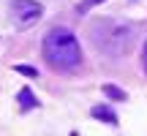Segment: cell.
I'll return each instance as SVG.
<instances>
[{"label": "cell", "mask_w": 147, "mask_h": 136, "mask_svg": "<svg viewBox=\"0 0 147 136\" xmlns=\"http://www.w3.org/2000/svg\"><path fill=\"white\" fill-rule=\"evenodd\" d=\"M44 60L55 71H74L82 63V46L76 36L65 27H55L44 38Z\"/></svg>", "instance_id": "6da1fadb"}, {"label": "cell", "mask_w": 147, "mask_h": 136, "mask_svg": "<svg viewBox=\"0 0 147 136\" xmlns=\"http://www.w3.org/2000/svg\"><path fill=\"white\" fill-rule=\"evenodd\" d=\"M41 14H44V8L36 0H14V3H11V22H14L16 27H22V30L36 25V22L41 19Z\"/></svg>", "instance_id": "7a4b0ae2"}, {"label": "cell", "mask_w": 147, "mask_h": 136, "mask_svg": "<svg viewBox=\"0 0 147 136\" xmlns=\"http://www.w3.org/2000/svg\"><path fill=\"white\" fill-rule=\"evenodd\" d=\"M93 117H98L101 123H112V125L117 123V114L109 109V106H93Z\"/></svg>", "instance_id": "3957f363"}, {"label": "cell", "mask_w": 147, "mask_h": 136, "mask_svg": "<svg viewBox=\"0 0 147 136\" xmlns=\"http://www.w3.org/2000/svg\"><path fill=\"white\" fill-rule=\"evenodd\" d=\"M19 106H22V109H36V106H38V101L33 98V93H30V90H22V93H19Z\"/></svg>", "instance_id": "277c9868"}, {"label": "cell", "mask_w": 147, "mask_h": 136, "mask_svg": "<svg viewBox=\"0 0 147 136\" xmlns=\"http://www.w3.org/2000/svg\"><path fill=\"white\" fill-rule=\"evenodd\" d=\"M104 93H106V95H112L115 101H125V93H123L120 87H112V84H106V87H104Z\"/></svg>", "instance_id": "5b68a950"}, {"label": "cell", "mask_w": 147, "mask_h": 136, "mask_svg": "<svg viewBox=\"0 0 147 136\" xmlns=\"http://www.w3.org/2000/svg\"><path fill=\"white\" fill-rule=\"evenodd\" d=\"M16 73H25V76H38V71H36V68H33V65H16Z\"/></svg>", "instance_id": "8992f818"}, {"label": "cell", "mask_w": 147, "mask_h": 136, "mask_svg": "<svg viewBox=\"0 0 147 136\" xmlns=\"http://www.w3.org/2000/svg\"><path fill=\"white\" fill-rule=\"evenodd\" d=\"M98 3H104V0H84V3H82V8H79V11H87L90 5H98Z\"/></svg>", "instance_id": "52a82bcc"}, {"label": "cell", "mask_w": 147, "mask_h": 136, "mask_svg": "<svg viewBox=\"0 0 147 136\" xmlns=\"http://www.w3.org/2000/svg\"><path fill=\"white\" fill-rule=\"evenodd\" d=\"M142 63H144V68H147V44H144V52H142Z\"/></svg>", "instance_id": "ba28073f"}]
</instances>
